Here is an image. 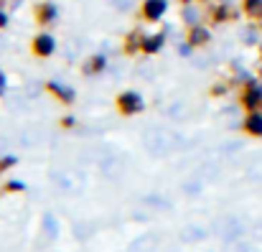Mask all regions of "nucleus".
<instances>
[{
	"instance_id": "1",
	"label": "nucleus",
	"mask_w": 262,
	"mask_h": 252,
	"mask_svg": "<svg viewBox=\"0 0 262 252\" xmlns=\"http://www.w3.org/2000/svg\"><path fill=\"white\" fill-rule=\"evenodd\" d=\"M117 107H120V112H122V115L135 117V115H140V112L145 110V100H143V94H140V92L127 89V92L117 94Z\"/></svg>"
},
{
	"instance_id": "2",
	"label": "nucleus",
	"mask_w": 262,
	"mask_h": 252,
	"mask_svg": "<svg viewBox=\"0 0 262 252\" xmlns=\"http://www.w3.org/2000/svg\"><path fill=\"white\" fill-rule=\"evenodd\" d=\"M49 92L56 97V100H61V102H74V89L72 87H67V84H59V82H51L49 84Z\"/></svg>"
},
{
	"instance_id": "3",
	"label": "nucleus",
	"mask_w": 262,
	"mask_h": 252,
	"mask_svg": "<svg viewBox=\"0 0 262 252\" xmlns=\"http://www.w3.org/2000/svg\"><path fill=\"white\" fill-rule=\"evenodd\" d=\"M34 49H36V54H39V56H49V54H54V39L44 34V36H39V39H36Z\"/></svg>"
},
{
	"instance_id": "4",
	"label": "nucleus",
	"mask_w": 262,
	"mask_h": 252,
	"mask_svg": "<svg viewBox=\"0 0 262 252\" xmlns=\"http://www.w3.org/2000/svg\"><path fill=\"white\" fill-rule=\"evenodd\" d=\"M244 128H247L252 135H262V115H259V112H252V115L247 117Z\"/></svg>"
},
{
	"instance_id": "5",
	"label": "nucleus",
	"mask_w": 262,
	"mask_h": 252,
	"mask_svg": "<svg viewBox=\"0 0 262 252\" xmlns=\"http://www.w3.org/2000/svg\"><path fill=\"white\" fill-rule=\"evenodd\" d=\"M262 97H259V89H254V92H249L247 97H244V105H249V107H254L257 102H259Z\"/></svg>"
},
{
	"instance_id": "6",
	"label": "nucleus",
	"mask_w": 262,
	"mask_h": 252,
	"mask_svg": "<svg viewBox=\"0 0 262 252\" xmlns=\"http://www.w3.org/2000/svg\"><path fill=\"white\" fill-rule=\"evenodd\" d=\"M148 11H150V18H155L163 11V3H160V0H153V3H148Z\"/></svg>"
},
{
	"instance_id": "7",
	"label": "nucleus",
	"mask_w": 262,
	"mask_h": 252,
	"mask_svg": "<svg viewBox=\"0 0 262 252\" xmlns=\"http://www.w3.org/2000/svg\"><path fill=\"white\" fill-rule=\"evenodd\" d=\"M18 163V158L16 155H8V158H0V171H6V168H11V166H16Z\"/></svg>"
},
{
	"instance_id": "8",
	"label": "nucleus",
	"mask_w": 262,
	"mask_h": 252,
	"mask_svg": "<svg viewBox=\"0 0 262 252\" xmlns=\"http://www.w3.org/2000/svg\"><path fill=\"white\" fill-rule=\"evenodd\" d=\"M160 49V39H155V41H148L145 44V51H158Z\"/></svg>"
},
{
	"instance_id": "9",
	"label": "nucleus",
	"mask_w": 262,
	"mask_h": 252,
	"mask_svg": "<svg viewBox=\"0 0 262 252\" xmlns=\"http://www.w3.org/2000/svg\"><path fill=\"white\" fill-rule=\"evenodd\" d=\"M105 64H107V61H105V59H102V56H97V59H94V61H92V72H100V69H102V67H105Z\"/></svg>"
},
{
	"instance_id": "10",
	"label": "nucleus",
	"mask_w": 262,
	"mask_h": 252,
	"mask_svg": "<svg viewBox=\"0 0 262 252\" xmlns=\"http://www.w3.org/2000/svg\"><path fill=\"white\" fill-rule=\"evenodd\" d=\"M8 188H11V191H23L26 186H23L21 181H11V183H8Z\"/></svg>"
},
{
	"instance_id": "11",
	"label": "nucleus",
	"mask_w": 262,
	"mask_h": 252,
	"mask_svg": "<svg viewBox=\"0 0 262 252\" xmlns=\"http://www.w3.org/2000/svg\"><path fill=\"white\" fill-rule=\"evenodd\" d=\"M3 94H6V77L0 74V97H3Z\"/></svg>"
}]
</instances>
